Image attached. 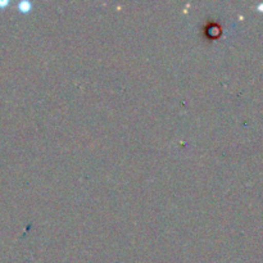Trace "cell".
Returning a JSON list of instances; mask_svg holds the SVG:
<instances>
[{
    "label": "cell",
    "instance_id": "cell-1",
    "mask_svg": "<svg viewBox=\"0 0 263 263\" xmlns=\"http://www.w3.org/2000/svg\"><path fill=\"white\" fill-rule=\"evenodd\" d=\"M31 8H32V3L28 2V0H22V2L18 3V9L21 12H30Z\"/></svg>",
    "mask_w": 263,
    "mask_h": 263
},
{
    "label": "cell",
    "instance_id": "cell-2",
    "mask_svg": "<svg viewBox=\"0 0 263 263\" xmlns=\"http://www.w3.org/2000/svg\"><path fill=\"white\" fill-rule=\"evenodd\" d=\"M9 4V0H0V8H4Z\"/></svg>",
    "mask_w": 263,
    "mask_h": 263
}]
</instances>
